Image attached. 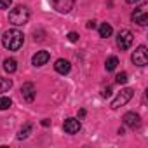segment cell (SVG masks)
Instances as JSON below:
<instances>
[{
	"instance_id": "cell-1",
	"label": "cell",
	"mask_w": 148,
	"mask_h": 148,
	"mask_svg": "<svg viewBox=\"0 0 148 148\" xmlns=\"http://www.w3.org/2000/svg\"><path fill=\"white\" fill-rule=\"evenodd\" d=\"M0 38H2L4 47L9 51H19L25 42V35L19 30H7L4 33V37H0Z\"/></svg>"
},
{
	"instance_id": "cell-2",
	"label": "cell",
	"mask_w": 148,
	"mask_h": 148,
	"mask_svg": "<svg viewBox=\"0 0 148 148\" xmlns=\"http://www.w3.org/2000/svg\"><path fill=\"white\" fill-rule=\"evenodd\" d=\"M28 19H30V11H28V7H25V5H18V7H14V9L9 12V21H11L12 25H16V26L26 25Z\"/></svg>"
},
{
	"instance_id": "cell-3",
	"label": "cell",
	"mask_w": 148,
	"mask_h": 148,
	"mask_svg": "<svg viewBox=\"0 0 148 148\" xmlns=\"http://www.w3.org/2000/svg\"><path fill=\"white\" fill-rule=\"evenodd\" d=\"M134 96V91L131 89V87H125V89H122L119 94H117V98L112 101V105H110V108L112 110H119L120 106H124L125 103H129L131 101V98Z\"/></svg>"
},
{
	"instance_id": "cell-4",
	"label": "cell",
	"mask_w": 148,
	"mask_h": 148,
	"mask_svg": "<svg viewBox=\"0 0 148 148\" xmlns=\"http://www.w3.org/2000/svg\"><path fill=\"white\" fill-rule=\"evenodd\" d=\"M117 45L120 51H127L132 45V33L129 30H120L117 35Z\"/></svg>"
},
{
	"instance_id": "cell-5",
	"label": "cell",
	"mask_w": 148,
	"mask_h": 148,
	"mask_svg": "<svg viewBox=\"0 0 148 148\" xmlns=\"http://www.w3.org/2000/svg\"><path fill=\"white\" fill-rule=\"evenodd\" d=\"M148 5L146 4H143L141 7H138L134 12H132V16H131V19L134 21V23H138L139 26H145L146 23H148Z\"/></svg>"
},
{
	"instance_id": "cell-6",
	"label": "cell",
	"mask_w": 148,
	"mask_h": 148,
	"mask_svg": "<svg viewBox=\"0 0 148 148\" xmlns=\"http://www.w3.org/2000/svg\"><path fill=\"white\" fill-rule=\"evenodd\" d=\"M132 63L136 64V66H145L146 63H148V51H146V47L145 45H139L134 52H132Z\"/></svg>"
},
{
	"instance_id": "cell-7",
	"label": "cell",
	"mask_w": 148,
	"mask_h": 148,
	"mask_svg": "<svg viewBox=\"0 0 148 148\" xmlns=\"http://www.w3.org/2000/svg\"><path fill=\"white\" fill-rule=\"evenodd\" d=\"M122 120H124V124H125L127 127H131V129H139V125H141V117H139L138 113H134V112L125 113V115L122 117Z\"/></svg>"
},
{
	"instance_id": "cell-8",
	"label": "cell",
	"mask_w": 148,
	"mask_h": 148,
	"mask_svg": "<svg viewBox=\"0 0 148 148\" xmlns=\"http://www.w3.org/2000/svg\"><path fill=\"white\" fill-rule=\"evenodd\" d=\"M52 5H54V9H56L58 12L66 14V12H70V11L73 9V5H75V0H54Z\"/></svg>"
},
{
	"instance_id": "cell-9",
	"label": "cell",
	"mask_w": 148,
	"mask_h": 148,
	"mask_svg": "<svg viewBox=\"0 0 148 148\" xmlns=\"http://www.w3.org/2000/svg\"><path fill=\"white\" fill-rule=\"evenodd\" d=\"M35 94H37V91H35V86L32 82H26L21 86V96L25 98L26 103H32L35 99Z\"/></svg>"
},
{
	"instance_id": "cell-10",
	"label": "cell",
	"mask_w": 148,
	"mask_h": 148,
	"mask_svg": "<svg viewBox=\"0 0 148 148\" xmlns=\"http://www.w3.org/2000/svg\"><path fill=\"white\" fill-rule=\"evenodd\" d=\"M63 129L66 134H77L80 131V120L79 119H66L63 124Z\"/></svg>"
},
{
	"instance_id": "cell-11",
	"label": "cell",
	"mask_w": 148,
	"mask_h": 148,
	"mask_svg": "<svg viewBox=\"0 0 148 148\" xmlns=\"http://www.w3.org/2000/svg\"><path fill=\"white\" fill-rule=\"evenodd\" d=\"M49 52L47 51H38L33 58H32V63H33V66H44L47 61H49Z\"/></svg>"
},
{
	"instance_id": "cell-12",
	"label": "cell",
	"mask_w": 148,
	"mask_h": 148,
	"mask_svg": "<svg viewBox=\"0 0 148 148\" xmlns=\"http://www.w3.org/2000/svg\"><path fill=\"white\" fill-rule=\"evenodd\" d=\"M70 68H71V64H70V61H66V59H58L56 64H54V70H56L58 73H61V75H66V73L70 71Z\"/></svg>"
},
{
	"instance_id": "cell-13",
	"label": "cell",
	"mask_w": 148,
	"mask_h": 148,
	"mask_svg": "<svg viewBox=\"0 0 148 148\" xmlns=\"http://www.w3.org/2000/svg\"><path fill=\"white\" fill-rule=\"evenodd\" d=\"M16 68H18V61H16L14 58H7V59L4 61V70H5L7 73H14Z\"/></svg>"
},
{
	"instance_id": "cell-14",
	"label": "cell",
	"mask_w": 148,
	"mask_h": 148,
	"mask_svg": "<svg viewBox=\"0 0 148 148\" xmlns=\"http://www.w3.org/2000/svg\"><path fill=\"white\" fill-rule=\"evenodd\" d=\"M32 131H33V124H32V122L25 124V125L21 127L19 134H18V139H26V138H28V136L32 134Z\"/></svg>"
},
{
	"instance_id": "cell-15",
	"label": "cell",
	"mask_w": 148,
	"mask_h": 148,
	"mask_svg": "<svg viewBox=\"0 0 148 148\" xmlns=\"http://www.w3.org/2000/svg\"><path fill=\"white\" fill-rule=\"evenodd\" d=\"M112 32H113V28H112V25H108V23H103V25L99 26V37H103V38H108V37L112 35Z\"/></svg>"
},
{
	"instance_id": "cell-16",
	"label": "cell",
	"mask_w": 148,
	"mask_h": 148,
	"mask_svg": "<svg viewBox=\"0 0 148 148\" xmlns=\"http://www.w3.org/2000/svg\"><path fill=\"white\" fill-rule=\"evenodd\" d=\"M117 64H119V58L117 56H110L106 59V63H105V68H106V71H113L117 68Z\"/></svg>"
},
{
	"instance_id": "cell-17",
	"label": "cell",
	"mask_w": 148,
	"mask_h": 148,
	"mask_svg": "<svg viewBox=\"0 0 148 148\" xmlns=\"http://www.w3.org/2000/svg\"><path fill=\"white\" fill-rule=\"evenodd\" d=\"M11 87H12V80H11V79L0 77V94H2V92H7Z\"/></svg>"
},
{
	"instance_id": "cell-18",
	"label": "cell",
	"mask_w": 148,
	"mask_h": 148,
	"mask_svg": "<svg viewBox=\"0 0 148 148\" xmlns=\"http://www.w3.org/2000/svg\"><path fill=\"white\" fill-rule=\"evenodd\" d=\"M11 105H12L11 98H0V110H7L11 108Z\"/></svg>"
},
{
	"instance_id": "cell-19",
	"label": "cell",
	"mask_w": 148,
	"mask_h": 148,
	"mask_svg": "<svg viewBox=\"0 0 148 148\" xmlns=\"http://www.w3.org/2000/svg\"><path fill=\"white\" fill-rule=\"evenodd\" d=\"M115 80H117V84H125V82H127V73H125V71L119 73V75L115 77Z\"/></svg>"
},
{
	"instance_id": "cell-20",
	"label": "cell",
	"mask_w": 148,
	"mask_h": 148,
	"mask_svg": "<svg viewBox=\"0 0 148 148\" xmlns=\"http://www.w3.org/2000/svg\"><path fill=\"white\" fill-rule=\"evenodd\" d=\"M11 4H12V0H0V9H9Z\"/></svg>"
},
{
	"instance_id": "cell-21",
	"label": "cell",
	"mask_w": 148,
	"mask_h": 148,
	"mask_svg": "<svg viewBox=\"0 0 148 148\" xmlns=\"http://www.w3.org/2000/svg\"><path fill=\"white\" fill-rule=\"evenodd\" d=\"M68 40H70V42H77V40H79V33L70 32V33H68Z\"/></svg>"
},
{
	"instance_id": "cell-22",
	"label": "cell",
	"mask_w": 148,
	"mask_h": 148,
	"mask_svg": "<svg viewBox=\"0 0 148 148\" xmlns=\"http://www.w3.org/2000/svg\"><path fill=\"white\" fill-rule=\"evenodd\" d=\"M110 94H112V89H110V87H106V89L101 92V96H103V98H110Z\"/></svg>"
},
{
	"instance_id": "cell-23",
	"label": "cell",
	"mask_w": 148,
	"mask_h": 148,
	"mask_svg": "<svg viewBox=\"0 0 148 148\" xmlns=\"http://www.w3.org/2000/svg\"><path fill=\"white\" fill-rule=\"evenodd\" d=\"M87 28H89V30L96 28V21H89V23H87Z\"/></svg>"
},
{
	"instance_id": "cell-24",
	"label": "cell",
	"mask_w": 148,
	"mask_h": 148,
	"mask_svg": "<svg viewBox=\"0 0 148 148\" xmlns=\"http://www.w3.org/2000/svg\"><path fill=\"white\" fill-rule=\"evenodd\" d=\"M42 125H44V127H49V125H51V120H49V119H44V120H42Z\"/></svg>"
},
{
	"instance_id": "cell-25",
	"label": "cell",
	"mask_w": 148,
	"mask_h": 148,
	"mask_svg": "<svg viewBox=\"0 0 148 148\" xmlns=\"http://www.w3.org/2000/svg\"><path fill=\"white\" fill-rule=\"evenodd\" d=\"M79 117H80V119H82V117H86V110H84V108H82V110H79Z\"/></svg>"
},
{
	"instance_id": "cell-26",
	"label": "cell",
	"mask_w": 148,
	"mask_h": 148,
	"mask_svg": "<svg viewBox=\"0 0 148 148\" xmlns=\"http://www.w3.org/2000/svg\"><path fill=\"white\" fill-rule=\"evenodd\" d=\"M125 2H127V4H138L139 0H125Z\"/></svg>"
}]
</instances>
